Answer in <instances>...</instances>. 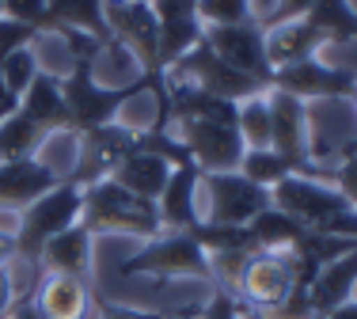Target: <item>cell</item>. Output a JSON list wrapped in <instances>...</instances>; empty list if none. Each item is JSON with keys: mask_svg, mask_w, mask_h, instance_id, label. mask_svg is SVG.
<instances>
[{"mask_svg": "<svg viewBox=\"0 0 357 319\" xmlns=\"http://www.w3.org/2000/svg\"><path fill=\"white\" fill-rule=\"evenodd\" d=\"M149 77H133L126 84H99L96 80V57H76L73 72H65L61 80V95L69 107V133L80 137L88 130H99L107 122H118V111L126 103H133L137 95H144Z\"/></svg>", "mask_w": 357, "mask_h": 319, "instance_id": "cell-1", "label": "cell"}, {"mask_svg": "<svg viewBox=\"0 0 357 319\" xmlns=\"http://www.w3.org/2000/svg\"><path fill=\"white\" fill-rule=\"evenodd\" d=\"M270 205L282 209L285 217H293L296 224L323 236H342L357 243V209L338 194L335 187H323V182L301 179V175H289L274 190H270Z\"/></svg>", "mask_w": 357, "mask_h": 319, "instance_id": "cell-2", "label": "cell"}, {"mask_svg": "<svg viewBox=\"0 0 357 319\" xmlns=\"http://www.w3.org/2000/svg\"><path fill=\"white\" fill-rule=\"evenodd\" d=\"M84 209V190L73 187V182H57L54 190H46L38 201H31L20 213V228L12 236V263L27 266V270H38V255L57 232L73 228L80 221Z\"/></svg>", "mask_w": 357, "mask_h": 319, "instance_id": "cell-3", "label": "cell"}, {"mask_svg": "<svg viewBox=\"0 0 357 319\" xmlns=\"http://www.w3.org/2000/svg\"><path fill=\"white\" fill-rule=\"evenodd\" d=\"M80 224L91 236H99V232H118V236L156 240L160 232H164L156 205L137 198V194H130V190L118 187L114 179H103V182L84 190Z\"/></svg>", "mask_w": 357, "mask_h": 319, "instance_id": "cell-4", "label": "cell"}, {"mask_svg": "<svg viewBox=\"0 0 357 319\" xmlns=\"http://www.w3.org/2000/svg\"><path fill=\"white\" fill-rule=\"evenodd\" d=\"M118 274L122 278H152L156 285H167L172 278H202V281L217 285L209 255L194 243L190 232H160L141 251H133Z\"/></svg>", "mask_w": 357, "mask_h": 319, "instance_id": "cell-5", "label": "cell"}, {"mask_svg": "<svg viewBox=\"0 0 357 319\" xmlns=\"http://www.w3.org/2000/svg\"><path fill=\"white\" fill-rule=\"evenodd\" d=\"M175 137L183 141V148L190 153L194 167L202 175L240 171L243 153H248L240 137V125H228L217 118H183V122H175Z\"/></svg>", "mask_w": 357, "mask_h": 319, "instance_id": "cell-6", "label": "cell"}, {"mask_svg": "<svg viewBox=\"0 0 357 319\" xmlns=\"http://www.w3.org/2000/svg\"><path fill=\"white\" fill-rule=\"evenodd\" d=\"M296 281V258L293 251H251L236 278V297L255 312V319L266 316L289 297Z\"/></svg>", "mask_w": 357, "mask_h": 319, "instance_id": "cell-7", "label": "cell"}, {"mask_svg": "<svg viewBox=\"0 0 357 319\" xmlns=\"http://www.w3.org/2000/svg\"><path fill=\"white\" fill-rule=\"evenodd\" d=\"M186 77H190L194 88L209 91V95H217V99H228V103H243V99H251V95H266L270 91V88H262L259 80H251V77H243V72H236L232 65H225L202 38H198V46H190L172 69L164 72V80H186Z\"/></svg>", "mask_w": 357, "mask_h": 319, "instance_id": "cell-8", "label": "cell"}, {"mask_svg": "<svg viewBox=\"0 0 357 319\" xmlns=\"http://www.w3.org/2000/svg\"><path fill=\"white\" fill-rule=\"evenodd\" d=\"M202 190H206V224H220V228H248L255 217L270 205V190L255 187L240 171L225 175H202Z\"/></svg>", "mask_w": 357, "mask_h": 319, "instance_id": "cell-9", "label": "cell"}, {"mask_svg": "<svg viewBox=\"0 0 357 319\" xmlns=\"http://www.w3.org/2000/svg\"><path fill=\"white\" fill-rule=\"evenodd\" d=\"M270 91H285V95L301 99V103H327V99H342L354 103L357 95V72L342 69V65H327L319 57L274 69Z\"/></svg>", "mask_w": 357, "mask_h": 319, "instance_id": "cell-10", "label": "cell"}, {"mask_svg": "<svg viewBox=\"0 0 357 319\" xmlns=\"http://www.w3.org/2000/svg\"><path fill=\"white\" fill-rule=\"evenodd\" d=\"M76 141H80V156H76V164L69 167L65 182L88 190V187H96V182L110 179V171L118 167V160H122L126 153H133L137 130H130L126 122H107V125H99V130L80 133Z\"/></svg>", "mask_w": 357, "mask_h": 319, "instance_id": "cell-11", "label": "cell"}, {"mask_svg": "<svg viewBox=\"0 0 357 319\" xmlns=\"http://www.w3.org/2000/svg\"><path fill=\"white\" fill-rule=\"evenodd\" d=\"M202 42L220 57L225 65H232L236 72L259 80L262 88H270L274 69L266 61V38L255 23H232V27H202Z\"/></svg>", "mask_w": 357, "mask_h": 319, "instance_id": "cell-12", "label": "cell"}, {"mask_svg": "<svg viewBox=\"0 0 357 319\" xmlns=\"http://www.w3.org/2000/svg\"><path fill=\"white\" fill-rule=\"evenodd\" d=\"M202 171L194 164H178L167 175L164 194L156 198V213L164 232H190L202 224Z\"/></svg>", "mask_w": 357, "mask_h": 319, "instance_id": "cell-13", "label": "cell"}, {"mask_svg": "<svg viewBox=\"0 0 357 319\" xmlns=\"http://www.w3.org/2000/svg\"><path fill=\"white\" fill-rule=\"evenodd\" d=\"M91 247H96V236H91L80 221H76L73 228L57 232V236L42 247L38 274H65V278H80V281L96 285V270H91Z\"/></svg>", "mask_w": 357, "mask_h": 319, "instance_id": "cell-14", "label": "cell"}, {"mask_svg": "<svg viewBox=\"0 0 357 319\" xmlns=\"http://www.w3.org/2000/svg\"><path fill=\"white\" fill-rule=\"evenodd\" d=\"M91 289L96 285L65 274H38V285L31 293V304L42 319H88L91 308Z\"/></svg>", "mask_w": 357, "mask_h": 319, "instance_id": "cell-15", "label": "cell"}, {"mask_svg": "<svg viewBox=\"0 0 357 319\" xmlns=\"http://www.w3.org/2000/svg\"><path fill=\"white\" fill-rule=\"evenodd\" d=\"M57 171L42 160H20V164H0V209H27L46 190L57 187Z\"/></svg>", "mask_w": 357, "mask_h": 319, "instance_id": "cell-16", "label": "cell"}, {"mask_svg": "<svg viewBox=\"0 0 357 319\" xmlns=\"http://www.w3.org/2000/svg\"><path fill=\"white\" fill-rule=\"evenodd\" d=\"M46 35L54 31H80V35L96 38L99 46H110V27L103 15V0H46V20L42 27Z\"/></svg>", "mask_w": 357, "mask_h": 319, "instance_id": "cell-17", "label": "cell"}, {"mask_svg": "<svg viewBox=\"0 0 357 319\" xmlns=\"http://www.w3.org/2000/svg\"><path fill=\"white\" fill-rule=\"evenodd\" d=\"M20 111L27 114L46 137H54V133H69V107H65V95H61V80L50 77V72H38L35 84L23 91Z\"/></svg>", "mask_w": 357, "mask_h": 319, "instance_id": "cell-18", "label": "cell"}, {"mask_svg": "<svg viewBox=\"0 0 357 319\" xmlns=\"http://www.w3.org/2000/svg\"><path fill=\"white\" fill-rule=\"evenodd\" d=\"M167 175H172V164L152 153H141L137 145H133V153H126L118 160V167L110 171V179L118 182V187H126L130 194H137L144 201H152L156 205V198L164 194L167 187Z\"/></svg>", "mask_w": 357, "mask_h": 319, "instance_id": "cell-19", "label": "cell"}, {"mask_svg": "<svg viewBox=\"0 0 357 319\" xmlns=\"http://www.w3.org/2000/svg\"><path fill=\"white\" fill-rule=\"evenodd\" d=\"M354 289H357V247L338 255L335 263H327L316 274V281H312V312L327 319L335 308L354 300Z\"/></svg>", "mask_w": 357, "mask_h": 319, "instance_id": "cell-20", "label": "cell"}, {"mask_svg": "<svg viewBox=\"0 0 357 319\" xmlns=\"http://www.w3.org/2000/svg\"><path fill=\"white\" fill-rule=\"evenodd\" d=\"M266 38V61L270 69H285V65H296V61H308L323 49V38L308 27L304 20L296 23H282L274 31H262Z\"/></svg>", "mask_w": 357, "mask_h": 319, "instance_id": "cell-21", "label": "cell"}, {"mask_svg": "<svg viewBox=\"0 0 357 319\" xmlns=\"http://www.w3.org/2000/svg\"><path fill=\"white\" fill-rule=\"evenodd\" d=\"M304 23L323 38V46L357 42V12L350 8V0H312Z\"/></svg>", "mask_w": 357, "mask_h": 319, "instance_id": "cell-22", "label": "cell"}, {"mask_svg": "<svg viewBox=\"0 0 357 319\" xmlns=\"http://www.w3.org/2000/svg\"><path fill=\"white\" fill-rule=\"evenodd\" d=\"M240 175L251 179L255 187H262V190H274L282 179H289V175H301V179L316 182L312 171H304L301 164L285 160L282 153H274V148H248V153H243V164H240Z\"/></svg>", "mask_w": 357, "mask_h": 319, "instance_id": "cell-23", "label": "cell"}, {"mask_svg": "<svg viewBox=\"0 0 357 319\" xmlns=\"http://www.w3.org/2000/svg\"><path fill=\"white\" fill-rule=\"evenodd\" d=\"M46 145V133L23 111L8 114L0 122V164H20V160H38V148Z\"/></svg>", "mask_w": 357, "mask_h": 319, "instance_id": "cell-24", "label": "cell"}, {"mask_svg": "<svg viewBox=\"0 0 357 319\" xmlns=\"http://www.w3.org/2000/svg\"><path fill=\"white\" fill-rule=\"evenodd\" d=\"M236 125H240L243 148H270V103H266V95L243 99Z\"/></svg>", "mask_w": 357, "mask_h": 319, "instance_id": "cell-25", "label": "cell"}, {"mask_svg": "<svg viewBox=\"0 0 357 319\" xmlns=\"http://www.w3.org/2000/svg\"><path fill=\"white\" fill-rule=\"evenodd\" d=\"M38 57L31 54V46L27 49H15V54H8L4 61H0V80H4V88L12 91L15 99H23V91L35 84L38 77Z\"/></svg>", "mask_w": 357, "mask_h": 319, "instance_id": "cell-26", "label": "cell"}, {"mask_svg": "<svg viewBox=\"0 0 357 319\" xmlns=\"http://www.w3.org/2000/svg\"><path fill=\"white\" fill-rule=\"evenodd\" d=\"M194 12L202 27H232V23H251V0H198Z\"/></svg>", "mask_w": 357, "mask_h": 319, "instance_id": "cell-27", "label": "cell"}, {"mask_svg": "<svg viewBox=\"0 0 357 319\" xmlns=\"http://www.w3.org/2000/svg\"><path fill=\"white\" fill-rule=\"evenodd\" d=\"M91 308H96V319H178V312H149V308H130L122 300L103 297V289H91Z\"/></svg>", "mask_w": 357, "mask_h": 319, "instance_id": "cell-28", "label": "cell"}, {"mask_svg": "<svg viewBox=\"0 0 357 319\" xmlns=\"http://www.w3.org/2000/svg\"><path fill=\"white\" fill-rule=\"evenodd\" d=\"M198 319H255V312L243 304L240 297H236V293L213 285V300H209V304L198 312Z\"/></svg>", "mask_w": 357, "mask_h": 319, "instance_id": "cell-29", "label": "cell"}, {"mask_svg": "<svg viewBox=\"0 0 357 319\" xmlns=\"http://www.w3.org/2000/svg\"><path fill=\"white\" fill-rule=\"evenodd\" d=\"M35 38H38L35 27L15 23V20H4V15H0V61H4L8 54H15V49H27Z\"/></svg>", "mask_w": 357, "mask_h": 319, "instance_id": "cell-30", "label": "cell"}, {"mask_svg": "<svg viewBox=\"0 0 357 319\" xmlns=\"http://www.w3.org/2000/svg\"><path fill=\"white\" fill-rule=\"evenodd\" d=\"M0 12L4 20H15V23H27V27H42L46 20V0H0Z\"/></svg>", "mask_w": 357, "mask_h": 319, "instance_id": "cell-31", "label": "cell"}, {"mask_svg": "<svg viewBox=\"0 0 357 319\" xmlns=\"http://www.w3.org/2000/svg\"><path fill=\"white\" fill-rule=\"evenodd\" d=\"M331 187L338 190L350 205L357 209V153H350V156H342L335 164V179H331Z\"/></svg>", "mask_w": 357, "mask_h": 319, "instance_id": "cell-32", "label": "cell"}, {"mask_svg": "<svg viewBox=\"0 0 357 319\" xmlns=\"http://www.w3.org/2000/svg\"><path fill=\"white\" fill-rule=\"evenodd\" d=\"M308 8H312V0H278L274 12H270V20L262 23L259 31H274V27H282V23L304 20V15H308Z\"/></svg>", "mask_w": 357, "mask_h": 319, "instance_id": "cell-33", "label": "cell"}, {"mask_svg": "<svg viewBox=\"0 0 357 319\" xmlns=\"http://www.w3.org/2000/svg\"><path fill=\"white\" fill-rule=\"evenodd\" d=\"M12 304H15V274L8 263H0V319L12 312Z\"/></svg>", "mask_w": 357, "mask_h": 319, "instance_id": "cell-34", "label": "cell"}, {"mask_svg": "<svg viewBox=\"0 0 357 319\" xmlns=\"http://www.w3.org/2000/svg\"><path fill=\"white\" fill-rule=\"evenodd\" d=\"M15 111H20V99H15L12 91L4 88V80H0V122H4L8 114H15Z\"/></svg>", "mask_w": 357, "mask_h": 319, "instance_id": "cell-35", "label": "cell"}, {"mask_svg": "<svg viewBox=\"0 0 357 319\" xmlns=\"http://www.w3.org/2000/svg\"><path fill=\"white\" fill-rule=\"evenodd\" d=\"M327 319H357V297H354V300H346L342 308H335V312H331Z\"/></svg>", "mask_w": 357, "mask_h": 319, "instance_id": "cell-36", "label": "cell"}, {"mask_svg": "<svg viewBox=\"0 0 357 319\" xmlns=\"http://www.w3.org/2000/svg\"><path fill=\"white\" fill-rule=\"evenodd\" d=\"M0 263H12V236L0 232Z\"/></svg>", "mask_w": 357, "mask_h": 319, "instance_id": "cell-37", "label": "cell"}, {"mask_svg": "<svg viewBox=\"0 0 357 319\" xmlns=\"http://www.w3.org/2000/svg\"><path fill=\"white\" fill-rule=\"evenodd\" d=\"M198 312H202V304H194V308H183V312H178V319H198Z\"/></svg>", "mask_w": 357, "mask_h": 319, "instance_id": "cell-38", "label": "cell"}, {"mask_svg": "<svg viewBox=\"0 0 357 319\" xmlns=\"http://www.w3.org/2000/svg\"><path fill=\"white\" fill-rule=\"evenodd\" d=\"M312 319H319V316H312Z\"/></svg>", "mask_w": 357, "mask_h": 319, "instance_id": "cell-39", "label": "cell"}, {"mask_svg": "<svg viewBox=\"0 0 357 319\" xmlns=\"http://www.w3.org/2000/svg\"><path fill=\"white\" fill-rule=\"evenodd\" d=\"M354 103H357V95H354Z\"/></svg>", "mask_w": 357, "mask_h": 319, "instance_id": "cell-40", "label": "cell"}, {"mask_svg": "<svg viewBox=\"0 0 357 319\" xmlns=\"http://www.w3.org/2000/svg\"><path fill=\"white\" fill-rule=\"evenodd\" d=\"M0 15H4V12H0Z\"/></svg>", "mask_w": 357, "mask_h": 319, "instance_id": "cell-41", "label": "cell"}]
</instances>
